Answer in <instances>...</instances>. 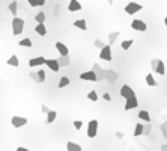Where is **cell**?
I'll use <instances>...</instances> for the list:
<instances>
[{"mask_svg":"<svg viewBox=\"0 0 167 151\" xmlns=\"http://www.w3.org/2000/svg\"><path fill=\"white\" fill-rule=\"evenodd\" d=\"M6 64H8L9 67H18V65H20V60H18V58L15 55H12V56L6 60Z\"/></svg>","mask_w":167,"mask_h":151,"instance_id":"cell-20","label":"cell"},{"mask_svg":"<svg viewBox=\"0 0 167 151\" xmlns=\"http://www.w3.org/2000/svg\"><path fill=\"white\" fill-rule=\"evenodd\" d=\"M56 118H57V112H56V110H51L50 113L47 115V121H45V122H47V124H51V122L56 121Z\"/></svg>","mask_w":167,"mask_h":151,"instance_id":"cell-24","label":"cell"},{"mask_svg":"<svg viewBox=\"0 0 167 151\" xmlns=\"http://www.w3.org/2000/svg\"><path fill=\"white\" fill-rule=\"evenodd\" d=\"M143 128H145V126H143L142 122L135 124V128H134V136L137 138V136H140V134H143Z\"/></svg>","mask_w":167,"mask_h":151,"instance_id":"cell-27","label":"cell"},{"mask_svg":"<svg viewBox=\"0 0 167 151\" xmlns=\"http://www.w3.org/2000/svg\"><path fill=\"white\" fill-rule=\"evenodd\" d=\"M160 130H161V133H163V136L167 139V121H164L161 126H160Z\"/></svg>","mask_w":167,"mask_h":151,"instance_id":"cell-36","label":"cell"},{"mask_svg":"<svg viewBox=\"0 0 167 151\" xmlns=\"http://www.w3.org/2000/svg\"><path fill=\"white\" fill-rule=\"evenodd\" d=\"M66 151H83V148H81V145H78V143H75V142H68Z\"/></svg>","mask_w":167,"mask_h":151,"instance_id":"cell-17","label":"cell"},{"mask_svg":"<svg viewBox=\"0 0 167 151\" xmlns=\"http://www.w3.org/2000/svg\"><path fill=\"white\" fill-rule=\"evenodd\" d=\"M150 68H152V71H155L160 76L166 74V65H164V62L161 59H152L150 60Z\"/></svg>","mask_w":167,"mask_h":151,"instance_id":"cell-2","label":"cell"},{"mask_svg":"<svg viewBox=\"0 0 167 151\" xmlns=\"http://www.w3.org/2000/svg\"><path fill=\"white\" fill-rule=\"evenodd\" d=\"M87 98L91 101H98V94H96V91H91V92L87 94Z\"/></svg>","mask_w":167,"mask_h":151,"instance_id":"cell-34","label":"cell"},{"mask_svg":"<svg viewBox=\"0 0 167 151\" xmlns=\"http://www.w3.org/2000/svg\"><path fill=\"white\" fill-rule=\"evenodd\" d=\"M47 62V59L44 58V56H38V58H32L30 60H29V67H41V65H44Z\"/></svg>","mask_w":167,"mask_h":151,"instance_id":"cell-11","label":"cell"},{"mask_svg":"<svg viewBox=\"0 0 167 151\" xmlns=\"http://www.w3.org/2000/svg\"><path fill=\"white\" fill-rule=\"evenodd\" d=\"M74 26H75V27H78V29H81V30H86V29H87L86 20H83V18H80V20H75V21H74Z\"/></svg>","mask_w":167,"mask_h":151,"instance_id":"cell-21","label":"cell"},{"mask_svg":"<svg viewBox=\"0 0 167 151\" xmlns=\"http://www.w3.org/2000/svg\"><path fill=\"white\" fill-rule=\"evenodd\" d=\"M72 124H74V128H75V130H80V128L83 127V122H81V121H78V119H77V121H74Z\"/></svg>","mask_w":167,"mask_h":151,"instance_id":"cell-39","label":"cell"},{"mask_svg":"<svg viewBox=\"0 0 167 151\" xmlns=\"http://www.w3.org/2000/svg\"><path fill=\"white\" fill-rule=\"evenodd\" d=\"M92 71L96 74V77H98V82L104 80V73H106V70H104V68H101L98 64H93V65H92Z\"/></svg>","mask_w":167,"mask_h":151,"instance_id":"cell-14","label":"cell"},{"mask_svg":"<svg viewBox=\"0 0 167 151\" xmlns=\"http://www.w3.org/2000/svg\"><path fill=\"white\" fill-rule=\"evenodd\" d=\"M69 85V79H68L66 76H63V77H60V80H59V83H57V86L62 89V88H65V86H68Z\"/></svg>","mask_w":167,"mask_h":151,"instance_id":"cell-29","label":"cell"},{"mask_svg":"<svg viewBox=\"0 0 167 151\" xmlns=\"http://www.w3.org/2000/svg\"><path fill=\"white\" fill-rule=\"evenodd\" d=\"M131 27H133L134 30H137V32H146V30H148L146 23L142 21V20H133V21H131Z\"/></svg>","mask_w":167,"mask_h":151,"instance_id":"cell-8","label":"cell"},{"mask_svg":"<svg viewBox=\"0 0 167 151\" xmlns=\"http://www.w3.org/2000/svg\"><path fill=\"white\" fill-rule=\"evenodd\" d=\"M117 79H119V74H117L115 70H106V73H104V80H106V82L113 83V82H116Z\"/></svg>","mask_w":167,"mask_h":151,"instance_id":"cell-10","label":"cell"},{"mask_svg":"<svg viewBox=\"0 0 167 151\" xmlns=\"http://www.w3.org/2000/svg\"><path fill=\"white\" fill-rule=\"evenodd\" d=\"M35 32L38 35H41V36H45V35H47V27H45V24H36Z\"/></svg>","mask_w":167,"mask_h":151,"instance_id":"cell-19","label":"cell"},{"mask_svg":"<svg viewBox=\"0 0 167 151\" xmlns=\"http://www.w3.org/2000/svg\"><path fill=\"white\" fill-rule=\"evenodd\" d=\"M137 106H139V100H137V97H133V98H128V100L125 101V106H124V109L128 112V110L135 109Z\"/></svg>","mask_w":167,"mask_h":151,"instance_id":"cell-12","label":"cell"},{"mask_svg":"<svg viewBox=\"0 0 167 151\" xmlns=\"http://www.w3.org/2000/svg\"><path fill=\"white\" fill-rule=\"evenodd\" d=\"M96 134H98V121H96V119H92V121H89V124H87V138L93 139Z\"/></svg>","mask_w":167,"mask_h":151,"instance_id":"cell-3","label":"cell"},{"mask_svg":"<svg viewBox=\"0 0 167 151\" xmlns=\"http://www.w3.org/2000/svg\"><path fill=\"white\" fill-rule=\"evenodd\" d=\"M107 3H109V5H113V0H107Z\"/></svg>","mask_w":167,"mask_h":151,"instance_id":"cell-45","label":"cell"},{"mask_svg":"<svg viewBox=\"0 0 167 151\" xmlns=\"http://www.w3.org/2000/svg\"><path fill=\"white\" fill-rule=\"evenodd\" d=\"M8 9H9V12H11L14 17H17V12H18V3H17V2H12V3H9Z\"/></svg>","mask_w":167,"mask_h":151,"instance_id":"cell-23","label":"cell"},{"mask_svg":"<svg viewBox=\"0 0 167 151\" xmlns=\"http://www.w3.org/2000/svg\"><path fill=\"white\" fill-rule=\"evenodd\" d=\"M18 45H21V47H26V49H29V47H32V41H30L29 38H24V39H20Z\"/></svg>","mask_w":167,"mask_h":151,"instance_id":"cell-31","label":"cell"},{"mask_svg":"<svg viewBox=\"0 0 167 151\" xmlns=\"http://www.w3.org/2000/svg\"><path fill=\"white\" fill-rule=\"evenodd\" d=\"M11 122H12V126L15 127V128H21V127H24L26 124H27V118L15 115V117L11 118Z\"/></svg>","mask_w":167,"mask_h":151,"instance_id":"cell-5","label":"cell"},{"mask_svg":"<svg viewBox=\"0 0 167 151\" xmlns=\"http://www.w3.org/2000/svg\"><path fill=\"white\" fill-rule=\"evenodd\" d=\"M57 62H59V65H60V68H62V67H68L71 60H69V58H68V56H59Z\"/></svg>","mask_w":167,"mask_h":151,"instance_id":"cell-22","label":"cell"},{"mask_svg":"<svg viewBox=\"0 0 167 151\" xmlns=\"http://www.w3.org/2000/svg\"><path fill=\"white\" fill-rule=\"evenodd\" d=\"M116 138L122 139V138H124V133H122V132H116Z\"/></svg>","mask_w":167,"mask_h":151,"instance_id":"cell-42","label":"cell"},{"mask_svg":"<svg viewBox=\"0 0 167 151\" xmlns=\"http://www.w3.org/2000/svg\"><path fill=\"white\" fill-rule=\"evenodd\" d=\"M104 100H106V101H111V97H110V94H104Z\"/></svg>","mask_w":167,"mask_h":151,"instance_id":"cell-41","label":"cell"},{"mask_svg":"<svg viewBox=\"0 0 167 151\" xmlns=\"http://www.w3.org/2000/svg\"><path fill=\"white\" fill-rule=\"evenodd\" d=\"M36 73H38V77H39V83H44V82H45V79H47L45 71H44V70H38Z\"/></svg>","mask_w":167,"mask_h":151,"instance_id":"cell-33","label":"cell"},{"mask_svg":"<svg viewBox=\"0 0 167 151\" xmlns=\"http://www.w3.org/2000/svg\"><path fill=\"white\" fill-rule=\"evenodd\" d=\"M45 65H47V68H48V70L54 71V73H57L59 70H60V65H59L57 59H47Z\"/></svg>","mask_w":167,"mask_h":151,"instance_id":"cell-13","label":"cell"},{"mask_svg":"<svg viewBox=\"0 0 167 151\" xmlns=\"http://www.w3.org/2000/svg\"><path fill=\"white\" fill-rule=\"evenodd\" d=\"M142 9H143V5L135 3V2H130V3L125 6V12L128 15H134L135 12H139V11H142Z\"/></svg>","mask_w":167,"mask_h":151,"instance_id":"cell-4","label":"cell"},{"mask_svg":"<svg viewBox=\"0 0 167 151\" xmlns=\"http://www.w3.org/2000/svg\"><path fill=\"white\" fill-rule=\"evenodd\" d=\"M150 130H152V124L148 122V124L145 126V128H143V134H145V136H148V134L150 133Z\"/></svg>","mask_w":167,"mask_h":151,"instance_id":"cell-37","label":"cell"},{"mask_svg":"<svg viewBox=\"0 0 167 151\" xmlns=\"http://www.w3.org/2000/svg\"><path fill=\"white\" fill-rule=\"evenodd\" d=\"M29 2V5L35 8V6H44L45 5V0H27Z\"/></svg>","mask_w":167,"mask_h":151,"instance_id":"cell-30","label":"cell"},{"mask_svg":"<svg viewBox=\"0 0 167 151\" xmlns=\"http://www.w3.org/2000/svg\"><path fill=\"white\" fill-rule=\"evenodd\" d=\"M133 39H125V41H122V44H120V47H122V50H128L131 45H133Z\"/></svg>","mask_w":167,"mask_h":151,"instance_id":"cell-32","label":"cell"},{"mask_svg":"<svg viewBox=\"0 0 167 151\" xmlns=\"http://www.w3.org/2000/svg\"><path fill=\"white\" fill-rule=\"evenodd\" d=\"M56 49H57L60 56H68V55H69V49H68L63 42H60V41L56 42Z\"/></svg>","mask_w":167,"mask_h":151,"instance_id":"cell-16","label":"cell"},{"mask_svg":"<svg viewBox=\"0 0 167 151\" xmlns=\"http://www.w3.org/2000/svg\"><path fill=\"white\" fill-rule=\"evenodd\" d=\"M120 95H122L125 100H128V98H133V97H135V92H134V89L131 88V86L124 85V86L120 88Z\"/></svg>","mask_w":167,"mask_h":151,"instance_id":"cell-7","label":"cell"},{"mask_svg":"<svg viewBox=\"0 0 167 151\" xmlns=\"http://www.w3.org/2000/svg\"><path fill=\"white\" fill-rule=\"evenodd\" d=\"M23 30H24V20L20 17H14V20H12V35L18 36V35L23 34Z\"/></svg>","mask_w":167,"mask_h":151,"instance_id":"cell-1","label":"cell"},{"mask_svg":"<svg viewBox=\"0 0 167 151\" xmlns=\"http://www.w3.org/2000/svg\"><path fill=\"white\" fill-rule=\"evenodd\" d=\"M161 151H167V143H163V145H161Z\"/></svg>","mask_w":167,"mask_h":151,"instance_id":"cell-44","label":"cell"},{"mask_svg":"<svg viewBox=\"0 0 167 151\" xmlns=\"http://www.w3.org/2000/svg\"><path fill=\"white\" fill-rule=\"evenodd\" d=\"M93 45H95V47H98L100 50H102L107 44H104V41H101V39H95V41H93Z\"/></svg>","mask_w":167,"mask_h":151,"instance_id":"cell-35","label":"cell"},{"mask_svg":"<svg viewBox=\"0 0 167 151\" xmlns=\"http://www.w3.org/2000/svg\"><path fill=\"white\" fill-rule=\"evenodd\" d=\"M111 58H113V55H111V45H109V44H107V45L101 50L100 59L106 60V62H110V60H111Z\"/></svg>","mask_w":167,"mask_h":151,"instance_id":"cell-6","label":"cell"},{"mask_svg":"<svg viewBox=\"0 0 167 151\" xmlns=\"http://www.w3.org/2000/svg\"><path fill=\"white\" fill-rule=\"evenodd\" d=\"M41 112H42V113H45V115H48L51 110H50V107H48V106H45V104H44V106L41 107Z\"/></svg>","mask_w":167,"mask_h":151,"instance_id":"cell-40","label":"cell"},{"mask_svg":"<svg viewBox=\"0 0 167 151\" xmlns=\"http://www.w3.org/2000/svg\"><path fill=\"white\" fill-rule=\"evenodd\" d=\"M68 11H69V12H77V11H81V3H80L78 0H69Z\"/></svg>","mask_w":167,"mask_h":151,"instance_id":"cell-15","label":"cell"},{"mask_svg":"<svg viewBox=\"0 0 167 151\" xmlns=\"http://www.w3.org/2000/svg\"><path fill=\"white\" fill-rule=\"evenodd\" d=\"M80 79L84 80V82H98V77H96V74L93 73L92 70L81 73V74H80Z\"/></svg>","mask_w":167,"mask_h":151,"instance_id":"cell-9","label":"cell"},{"mask_svg":"<svg viewBox=\"0 0 167 151\" xmlns=\"http://www.w3.org/2000/svg\"><path fill=\"white\" fill-rule=\"evenodd\" d=\"M30 77H32V80L36 82V83H39V77H38V73H35V71H30Z\"/></svg>","mask_w":167,"mask_h":151,"instance_id":"cell-38","label":"cell"},{"mask_svg":"<svg viewBox=\"0 0 167 151\" xmlns=\"http://www.w3.org/2000/svg\"><path fill=\"white\" fill-rule=\"evenodd\" d=\"M139 118H140L142 121H145L146 124L150 122V115H149V112H148V110H140V112H139Z\"/></svg>","mask_w":167,"mask_h":151,"instance_id":"cell-18","label":"cell"},{"mask_svg":"<svg viewBox=\"0 0 167 151\" xmlns=\"http://www.w3.org/2000/svg\"><path fill=\"white\" fill-rule=\"evenodd\" d=\"M146 85H148V86H157V85H158V82L154 79V76H152V74H148V76H146Z\"/></svg>","mask_w":167,"mask_h":151,"instance_id":"cell-26","label":"cell"},{"mask_svg":"<svg viewBox=\"0 0 167 151\" xmlns=\"http://www.w3.org/2000/svg\"><path fill=\"white\" fill-rule=\"evenodd\" d=\"M35 21H36L38 24H44V21H45V14H44V12H38V14L35 15Z\"/></svg>","mask_w":167,"mask_h":151,"instance_id":"cell-28","label":"cell"},{"mask_svg":"<svg viewBox=\"0 0 167 151\" xmlns=\"http://www.w3.org/2000/svg\"><path fill=\"white\" fill-rule=\"evenodd\" d=\"M164 24H166V27H167V17L164 18Z\"/></svg>","mask_w":167,"mask_h":151,"instance_id":"cell-46","label":"cell"},{"mask_svg":"<svg viewBox=\"0 0 167 151\" xmlns=\"http://www.w3.org/2000/svg\"><path fill=\"white\" fill-rule=\"evenodd\" d=\"M117 38H119V32H110L109 34V45H113Z\"/></svg>","mask_w":167,"mask_h":151,"instance_id":"cell-25","label":"cell"},{"mask_svg":"<svg viewBox=\"0 0 167 151\" xmlns=\"http://www.w3.org/2000/svg\"><path fill=\"white\" fill-rule=\"evenodd\" d=\"M17 151H30V150H27V148H24V147H18Z\"/></svg>","mask_w":167,"mask_h":151,"instance_id":"cell-43","label":"cell"}]
</instances>
